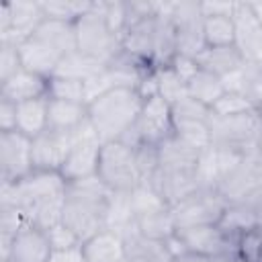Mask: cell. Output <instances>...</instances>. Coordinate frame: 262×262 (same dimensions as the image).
<instances>
[{"mask_svg": "<svg viewBox=\"0 0 262 262\" xmlns=\"http://www.w3.org/2000/svg\"><path fill=\"white\" fill-rule=\"evenodd\" d=\"M68 180L59 172L35 170L18 182H0V207H18L31 225L49 229L61 223Z\"/></svg>", "mask_w": 262, "mask_h": 262, "instance_id": "cell-1", "label": "cell"}, {"mask_svg": "<svg viewBox=\"0 0 262 262\" xmlns=\"http://www.w3.org/2000/svg\"><path fill=\"white\" fill-rule=\"evenodd\" d=\"M113 190L96 176L68 182L61 221L84 244L98 231L106 229V215Z\"/></svg>", "mask_w": 262, "mask_h": 262, "instance_id": "cell-2", "label": "cell"}, {"mask_svg": "<svg viewBox=\"0 0 262 262\" xmlns=\"http://www.w3.org/2000/svg\"><path fill=\"white\" fill-rule=\"evenodd\" d=\"M143 98L135 88H115L88 104V121L102 143L121 141L137 123Z\"/></svg>", "mask_w": 262, "mask_h": 262, "instance_id": "cell-3", "label": "cell"}, {"mask_svg": "<svg viewBox=\"0 0 262 262\" xmlns=\"http://www.w3.org/2000/svg\"><path fill=\"white\" fill-rule=\"evenodd\" d=\"M211 145L219 149L237 151L244 156H252L258 151V143L262 137V115L260 111H252L239 117H209Z\"/></svg>", "mask_w": 262, "mask_h": 262, "instance_id": "cell-4", "label": "cell"}, {"mask_svg": "<svg viewBox=\"0 0 262 262\" xmlns=\"http://www.w3.org/2000/svg\"><path fill=\"white\" fill-rule=\"evenodd\" d=\"M74 25H76L78 51L102 61L104 66L121 51V39L111 31L102 14V0L94 2V6Z\"/></svg>", "mask_w": 262, "mask_h": 262, "instance_id": "cell-5", "label": "cell"}, {"mask_svg": "<svg viewBox=\"0 0 262 262\" xmlns=\"http://www.w3.org/2000/svg\"><path fill=\"white\" fill-rule=\"evenodd\" d=\"M98 178L113 192H131L141 184V176L137 172L133 147L121 141H108L100 147L98 160Z\"/></svg>", "mask_w": 262, "mask_h": 262, "instance_id": "cell-6", "label": "cell"}, {"mask_svg": "<svg viewBox=\"0 0 262 262\" xmlns=\"http://www.w3.org/2000/svg\"><path fill=\"white\" fill-rule=\"evenodd\" d=\"M227 205L225 196H221L215 188H199L172 207L176 229L219 223Z\"/></svg>", "mask_w": 262, "mask_h": 262, "instance_id": "cell-7", "label": "cell"}, {"mask_svg": "<svg viewBox=\"0 0 262 262\" xmlns=\"http://www.w3.org/2000/svg\"><path fill=\"white\" fill-rule=\"evenodd\" d=\"M100 147H102V141L98 139L92 123L90 121L82 123L78 127V139H76L72 151L68 154L59 174L68 182H76V180H82V178H88V176H96L98 174Z\"/></svg>", "mask_w": 262, "mask_h": 262, "instance_id": "cell-8", "label": "cell"}, {"mask_svg": "<svg viewBox=\"0 0 262 262\" xmlns=\"http://www.w3.org/2000/svg\"><path fill=\"white\" fill-rule=\"evenodd\" d=\"M170 20L176 35V53L196 59L207 47L205 35H203L205 18L201 12V2H188V0L174 2Z\"/></svg>", "mask_w": 262, "mask_h": 262, "instance_id": "cell-9", "label": "cell"}, {"mask_svg": "<svg viewBox=\"0 0 262 262\" xmlns=\"http://www.w3.org/2000/svg\"><path fill=\"white\" fill-rule=\"evenodd\" d=\"M33 172V139L20 131L0 133V182H18Z\"/></svg>", "mask_w": 262, "mask_h": 262, "instance_id": "cell-10", "label": "cell"}, {"mask_svg": "<svg viewBox=\"0 0 262 262\" xmlns=\"http://www.w3.org/2000/svg\"><path fill=\"white\" fill-rule=\"evenodd\" d=\"M176 235L182 239L186 252L219 260L223 256L235 254V237H231L219 223L213 225H194L176 229Z\"/></svg>", "mask_w": 262, "mask_h": 262, "instance_id": "cell-11", "label": "cell"}, {"mask_svg": "<svg viewBox=\"0 0 262 262\" xmlns=\"http://www.w3.org/2000/svg\"><path fill=\"white\" fill-rule=\"evenodd\" d=\"M78 139V129L74 131H57L45 129L41 135L33 139V166L35 170L59 172L68 154L72 151Z\"/></svg>", "mask_w": 262, "mask_h": 262, "instance_id": "cell-12", "label": "cell"}, {"mask_svg": "<svg viewBox=\"0 0 262 262\" xmlns=\"http://www.w3.org/2000/svg\"><path fill=\"white\" fill-rule=\"evenodd\" d=\"M137 135L141 143H151L160 145L168 137L174 135V117H172V106L162 98V96H151L143 100L139 119L135 123Z\"/></svg>", "mask_w": 262, "mask_h": 262, "instance_id": "cell-13", "label": "cell"}, {"mask_svg": "<svg viewBox=\"0 0 262 262\" xmlns=\"http://www.w3.org/2000/svg\"><path fill=\"white\" fill-rule=\"evenodd\" d=\"M231 18L235 29L233 45L242 53L244 61L262 66V25L256 18L250 2H235Z\"/></svg>", "mask_w": 262, "mask_h": 262, "instance_id": "cell-14", "label": "cell"}, {"mask_svg": "<svg viewBox=\"0 0 262 262\" xmlns=\"http://www.w3.org/2000/svg\"><path fill=\"white\" fill-rule=\"evenodd\" d=\"M10 4V29L6 33H0V43H12L20 45L33 33L37 27L45 20L43 8L39 0H12Z\"/></svg>", "mask_w": 262, "mask_h": 262, "instance_id": "cell-15", "label": "cell"}, {"mask_svg": "<svg viewBox=\"0 0 262 262\" xmlns=\"http://www.w3.org/2000/svg\"><path fill=\"white\" fill-rule=\"evenodd\" d=\"M51 252L53 250H51L45 229L27 225L12 239L8 258L0 262H49Z\"/></svg>", "mask_w": 262, "mask_h": 262, "instance_id": "cell-16", "label": "cell"}, {"mask_svg": "<svg viewBox=\"0 0 262 262\" xmlns=\"http://www.w3.org/2000/svg\"><path fill=\"white\" fill-rule=\"evenodd\" d=\"M121 237H123L125 254L129 262H172L174 260L166 242L145 237L143 233H139L137 225L123 231Z\"/></svg>", "mask_w": 262, "mask_h": 262, "instance_id": "cell-17", "label": "cell"}, {"mask_svg": "<svg viewBox=\"0 0 262 262\" xmlns=\"http://www.w3.org/2000/svg\"><path fill=\"white\" fill-rule=\"evenodd\" d=\"M18 53H20V63H23V70L27 72H33L41 78H51L57 70V63H59V55L49 49L43 41H39L37 37H29L25 43L18 45Z\"/></svg>", "mask_w": 262, "mask_h": 262, "instance_id": "cell-18", "label": "cell"}, {"mask_svg": "<svg viewBox=\"0 0 262 262\" xmlns=\"http://www.w3.org/2000/svg\"><path fill=\"white\" fill-rule=\"evenodd\" d=\"M41 96H47V78H41L27 70H20L18 74L0 84V98H6L14 104Z\"/></svg>", "mask_w": 262, "mask_h": 262, "instance_id": "cell-19", "label": "cell"}, {"mask_svg": "<svg viewBox=\"0 0 262 262\" xmlns=\"http://www.w3.org/2000/svg\"><path fill=\"white\" fill-rule=\"evenodd\" d=\"M199 158H201V151L186 145L176 135L168 137L166 141H162L158 145V160H160L158 170H166V172L196 170Z\"/></svg>", "mask_w": 262, "mask_h": 262, "instance_id": "cell-20", "label": "cell"}, {"mask_svg": "<svg viewBox=\"0 0 262 262\" xmlns=\"http://www.w3.org/2000/svg\"><path fill=\"white\" fill-rule=\"evenodd\" d=\"M86 262H125V244L123 237L111 229H102L82 244Z\"/></svg>", "mask_w": 262, "mask_h": 262, "instance_id": "cell-21", "label": "cell"}, {"mask_svg": "<svg viewBox=\"0 0 262 262\" xmlns=\"http://www.w3.org/2000/svg\"><path fill=\"white\" fill-rule=\"evenodd\" d=\"M33 37H37L39 41H43L49 49H53L59 57L72 53L78 49V41H76V25L74 23H63V20H51L45 18L37 31L33 33Z\"/></svg>", "mask_w": 262, "mask_h": 262, "instance_id": "cell-22", "label": "cell"}, {"mask_svg": "<svg viewBox=\"0 0 262 262\" xmlns=\"http://www.w3.org/2000/svg\"><path fill=\"white\" fill-rule=\"evenodd\" d=\"M88 121V104L49 98L47 104V129L74 131Z\"/></svg>", "mask_w": 262, "mask_h": 262, "instance_id": "cell-23", "label": "cell"}, {"mask_svg": "<svg viewBox=\"0 0 262 262\" xmlns=\"http://www.w3.org/2000/svg\"><path fill=\"white\" fill-rule=\"evenodd\" d=\"M47 104H49L47 96L18 102L16 104V131H20L23 135L31 139L41 135L47 129Z\"/></svg>", "mask_w": 262, "mask_h": 262, "instance_id": "cell-24", "label": "cell"}, {"mask_svg": "<svg viewBox=\"0 0 262 262\" xmlns=\"http://www.w3.org/2000/svg\"><path fill=\"white\" fill-rule=\"evenodd\" d=\"M199 66L219 78L239 70L246 61L242 57V53L237 51L235 45H227V47H205L203 53L196 57Z\"/></svg>", "mask_w": 262, "mask_h": 262, "instance_id": "cell-25", "label": "cell"}, {"mask_svg": "<svg viewBox=\"0 0 262 262\" xmlns=\"http://www.w3.org/2000/svg\"><path fill=\"white\" fill-rule=\"evenodd\" d=\"M106 66L82 51H72L68 55H63L57 63V70L53 76H59V78H72V80H80V82H86L88 78H92L94 74H98L100 70H104Z\"/></svg>", "mask_w": 262, "mask_h": 262, "instance_id": "cell-26", "label": "cell"}, {"mask_svg": "<svg viewBox=\"0 0 262 262\" xmlns=\"http://www.w3.org/2000/svg\"><path fill=\"white\" fill-rule=\"evenodd\" d=\"M186 92H188V96L196 98L199 102H203V104H207L211 108L223 96L225 90H223V82H221L219 76H215V74H211V72L201 68L186 82Z\"/></svg>", "mask_w": 262, "mask_h": 262, "instance_id": "cell-27", "label": "cell"}, {"mask_svg": "<svg viewBox=\"0 0 262 262\" xmlns=\"http://www.w3.org/2000/svg\"><path fill=\"white\" fill-rule=\"evenodd\" d=\"M135 225H137L139 233H143L145 237H151V239H160V242H166L168 237H172L176 233V221L172 215V207L137 217Z\"/></svg>", "mask_w": 262, "mask_h": 262, "instance_id": "cell-28", "label": "cell"}, {"mask_svg": "<svg viewBox=\"0 0 262 262\" xmlns=\"http://www.w3.org/2000/svg\"><path fill=\"white\" fill-rule=\"evenodd\" d=\"M94 6V0H41L45 18L76 23Z\"/></svg>", "mask_w": 262, "mask_h": 262, "instance_id": "cell-29", "label": "cell"}, {"mask_svg": "<svg viewBox=\"0 0 262 262\" xmlns=\"http://www.w3.org/2000/svg\"><path fill=\"white\" fill-rule=\"evenodd\" d=\"M133 225H135V215L131 209L129 192H113L111 205H108V215H106V229L121 235L123 231H127Z\"/></svg>", "mask_w": 262, "mask_h": 262, "instance_id": "cell-30", "label": "cell"}, {"mask_svg": "<svg viewBox=\"0 0 262 262\" xmlns=\"http://www.w3.org/2000/svg\"><path fill=\"white\" fill-rule=\"evenodd\" d=\"M203 35L207 47H227L235 41V29L231 16H205Z\"/></svg>", "mask_w": 262, "mask_h": 262, "instance_id": "cell-31", "label": "cell"}, {"mask_svg": "<svg viewBox=\"0 0 262 262\" xmlns=\"http://www.w3.org/2000/svg\"><path fill=\"white\" fill-rule=\"evenodd\" d=\"M174 135L196 151L211 147L209 121H174Z\"/></svg>", "mask_w": 262, "mask_h": 262, "instance_id": "cell-32", "label": "cell"}, {"mask_svg": "<svg viewBox=\"0 0 262 262\" xmlns=\"http://www.w3.org/2000/svg\"><path fill=\"white\" fill-rule=\"evenodd\" d=\"M156 82H158V96H162L170 106L188 94L186 82H182L170 66H158L156 68Z\"/></svg>", "mask_w": 262, "mask_h": 262, "instance_id": "cell-33", "label": "cell"}, {"mask_svg": "<svg viewBox=\"0 0 262 262\" xmlns=\"http://www.w3.org/2000/svg\"><path fill=\"white\" fill-rule=\"evenodd\" d=\"M129 199H131V209H133L135 219H137V217H143V215H149V213H154V211H160V209L170 207V205L158 194V190H156L151 184H139L137 188H133V190L129 192Z\"/></svg>", "mask_w": 262, "mask_h": 262, "instance_id": "cell-34", "label": "cell"}, {"mask_svg": "<svg viewBox=\"0 0 262 262\" xmlns=\"http://www.w3.org/2000/svg\"><path fill=\"white\" fill-rule=\"evenodd\" d=\"M47 98L72 100V102H84V104H86L84 82H80V80H72V78L51 76V78L47 80Z\"/></svg>", "mask_w": 262, "mask_h": 262, "instance_id": "cell-35", "label": "cell"}, {"mask_svg": "<svg viewBox=\"0 0 262 262\" xmlns=\"http://www.w3.org/2000/svg\"><path fill=\"white\" fill-rule=\"evenodd\" d=\"M252 111H258L256 104L244 94H235V92H223V96L211 106V115L215 117H239Z\"/></svg>", "mask_w": 262, "mask_h": 262, "instance_id": "cell-36", "label": "cell"}, {"mask_svg": "<svg viewBox=\"0 0 262 262\" xmlns=\"http://www.w3.org/2000/svg\"><path fill=\"white\" fill-rule=\"evenodd\" d=\"M135 154V164H137V172L141 176V184H149L151 178L158 172L160 160H158V145L151 143H139L137 147H133Z\"/></svg>", "mask_w": 262, "mask_h": 262, "instance_id": "cell-37", "label": "cell"}, {"mask_svg": "<svg viewBox=\"0 0 262 262\" xmlns=\"http://www.w3.org/2000/svg\"><path fill=\"white\" fill-rule=\"evenodd\" d=\"M235 256L244 262H262V229H250L235 237Z\"/></svg>", "mask_w": 262, "mask_h": 262, "instance_id": "cell-38", "label": "cell"}, {"mask_svg": "<svg viewBox=\"0 0 262 262\" xmlns=\"http://www.w3.org/2000/svg\"><path fill=\"white\" fill-rule=\"evenodd\" d=\"M172 117L174 121H209L211 108L186 94L184 98L172 104Z\"/></svg>", "mask_w": 262, "mask_h": 262, "instance_id": "cell-39", "label": "cell"}, {"mask_svg": "<svg viewBox=\"0 0 262 262\" xmlns=\"http://www.w3.org/2000/svg\"><path fill=\"white\" fill-rule=\"evenodd\" d=\"M115 88H117V84H115V78H113V74H111L106 68H104V70H100L98 74H94L92 78H88V80L84 82L86 104L94 102L96 98L104 96L106 92H111V90H115Z\"/></svg>", "mask_w": 262, "mask_h": 262, "instance_id": "cell-40", "label": "cell"}, {"mask_svg": "<svg viewBox=\"0 0 262 262\" xmlns=\"http://www.w3.org/2000/svg\"><path fill=\"white\" fill-rule=\"evenodd\" d=\"M23 70L18 47L12 43H0V84Z\"/></svg>", "mask_w": 262, "mask_h": 262, "instance_id": "cell-41", "label": "cell"}, {"mask_svg": "<svg viewBox=\"0 0 262 262\" xmlns=\"http://www.w3.org/2000/svg\"><path fill=\"white\" fill-rule=\"evenodd\" d=\"M47 233V239L51 244V250H70V248H76V246H82L80 237L61 221L49 229H45Z\"/></svg>", "mask_w": 262, "mask_h": 262, "instance_id": "cell-42", "label": "cell"}, {"mask_svg": "<svg viewBox=\"0 0 262 262\" xmlns=\"http://www.w3.org/2000/svg\"><path fill=\"white\" fill-rule=\"evenodd\" d=\"M176 74H178V78L182 80V82H188L199 70H201V66H199V61L194 59V57H188V55H180V53H176L172 59H170V63H168Z\"/></svg>", "mask_w": 262, "mask_h": 262, "instance_id": "cell-43", "label": "cell"}, {"mask_svg": "<svg viewBox=\"0 0 262 262\" xmlns=\"http://www.w3.org/2000/svg\"><path fill=\"white\" fill-rule=\"evenodd\" d=\"M239 203L246 205V209L250 211V215H252L254 221H256V227L262 229V184L256 186L252 192H248Z\"/></svg>", "mask_w": 262, "mask_h": 262, "instance_id": "cell-44", "label": "cell"}, {"mask_svg": "<svg viewBox=\"0 0 262 262\" xmlns=\"http://www.w3.org/2000/svg\"><path fill=\"white\" fill-rule=\"evenodd\" d=\"M233 8L235 2L233 0H209V2H201V12L203 18L205 16H233Z\"/></svg>", "mask_w": 262, "mask_h": 262, "instance_id": "cell-45", "label": "cell"}, {"mask_svg": "<svg viewBox=\"0 0 262 262\" xmlns=\"http://www.w3.org/2000/svg\"><path fill=\"white\" fill-rule=\"evenodd\" d=\"M16 131V104L0 98V133Z\"/></svg>", "mask_w": 262, "mask_h": 262, "instance_id": "cell-46", "label": "cell"}, {"mask_svg": "<svg viewBox=\"0 0 262 262\" xmlns=\"http://www.w3.org/2000/svg\"><path fill=\"white\" fill-rule=\"evenodd\" d=\"M49 262H86V256L82 252V246H76L70 250H53Z\"/></svg>", "mask_w": 262, "mask_h": 262, "instance_id": "cell-47", "label": "cell"}, {"mask_svg": "<svg viewBox=\"0 0 262 262\" xmlns=\"http://www.w3.org/2000/svg\"><path fill=\"white\" fill-rule=\"evenodd\" d=\"M10 29V4L4 2L0 6V33H6Z\"/></svg>", "mask_w": 262, "mask_h": 262, "instance_id": "cell-48", "label": "cell"}, {"mask_svg": "<svg viewBox=\"0 0 262 262\" xmlns=\"http://www.w3.org/2000/svg\"><path fill=\"white\" fill-rule=\"evenodd\" d=\"M172 262H217V260H213V258H205V256H196V254H182V256H178V258H174Z\"/></svg>", "mask_w": 262, "mask_h": 262, "instance_id": "cell-49", "label": "cell"}, {"mask_svg": "<svg viewBox=\"0 0 262 262\" xmlns=\"http://www.w3.org/2000/svg\"><path fill=\"white\" fill-rule=\"evenodd\" d=\"M250 6H252V10H254L256 18H258V20H260V25H262V0H254V2H250Z\"/></svg>", "mask_w": 262, "mask_h": 262, "instance_id": "cell-50", "label": "cell"}, {"mask_svg": "<svg viewBox=\"0 0 262 262\" xmlns=\"http://www.w3.org/2000/svg\"><path fill=\"white\" fill-rule=\"evenodd\" d=\"M217 262H244L239 256H235V254H229V256H223V258H219Z\"/></svg>", "mask_w": 262, "mask_h": 262, "instance_id": "cell-51", "label": "cell"}, {"mask_svg": "<svg viewBox=\"0 0 262 262\" xmlns=\"http://www.w3.org/2000/svg\"><path fill=\"white\" fill-rule=\"evenodd\" d=\"M256 162H258V168H260V174H262V137H260V143H258V151H256Z\"/></svg>", "mask_w": 262, "mask_h": 262, "instance_id": "cell-52", "label": "cell"}, {"mask_svg": "<svg viewBox=\"0 0 262 262\" xmlns=\"http://www.w3.org/2000/svg\"><path fill=\"white\" fill-rule=\"evenodd\" d=\"M125 262H129V260H125Z\"/></svg>", "mask_w": 262, "mask_h": 262, "instance_id": "cell-53", "label": "cell"}]
</instances>
